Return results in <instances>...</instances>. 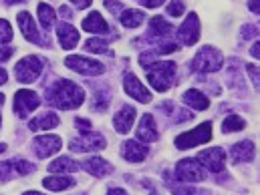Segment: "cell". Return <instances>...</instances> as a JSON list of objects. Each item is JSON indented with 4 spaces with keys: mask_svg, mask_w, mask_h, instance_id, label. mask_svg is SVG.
Wrapping results in <instances>:
<instances>
[{
    "mask_svg": "<svg viewBox=\"0 0 260 195\" xmlns=\"http://www.w3.org/2000/svg\"><path fill=\"white\" fill-rule=\"evenodd\" d=\"M47 101L57 109H77L85 101V93L73 81H59L51 89H47Z\"/></svg>",
    "mask_w": 260,
    "mask_h": 195,
    "instance_id": "obj_1",
    "label": "cell"
},
{
    "mask_svg": "<svg viewBox=\"0 0 260 195\" xmlns=\"http://www.w3.org/2000/svg\"><path fill=\"white\" fill-rule=\"evenodd\" d=\"M143 68H145L149 85L159 93H166L176 81V65L174 63H151Z\"/></svg>",
    "mask_w": 260,
    "mask_h": 195,
    "instance_id": "obj_2",
    "label": "cell"
},
{
    "mask_svg": "<svg viewBox=\"0 0 260 195\" xmlns=\"http://www.w3.org/2000/svg\"><path fill=\"white\" fill-rule=\"evenodd\" d=\"M224 65V55L214 47H202L192 61V70L198 72H216Z\"/></svg>",
    "mask_w": 260,
    "mask_h": 195,
    "instance_id": "obj_3",
    "label": "cell"
},
{
    "mask_svg": "<svg viewBox=\"0 0 260 195\" xmlns=\"http://www.w3.org/2000/svg\"><path fill=\"white\" fill-rule=\"evenodd\" d=\"M212 139V123H202L194 131H186L176 139L178 149H192L198 145H204Z\"/></svg>",
    "mask_w": 260,
    "mask_h": 195,
    "instance_id": "obj_4",
    "label": "cell"
},
{
    "mask_svg": "<svg viewBox=\"0 0 260 195\" xmlns=\"http://www.w3.org/2000/svg\"><path fill=\"white\" fill-rule=\"evenodd\" d=\"M43 72V63L39 57H24L14 66V76L18 83H32Z\"/></svg>",
    "mask_w": 260,
    "mask_h": 195,
    "instance_id": "obj_5",
    "label": "cell"
},
{
    "mask_svg": "<svg viewBox=\"0 0 260 195\" xmlns=\"http://www.w3.org/2000/svg\"><path fill=\"white\" fill-rule=\"evenodd\" d=\"M176 177L184 183H198L206 179V171L194 159H182L176 165Z\"/></svg>",
    "mask_w": 260,
    "mask_h": 195,
    "instance_id": "obj_6",
    "label": "cell"
},
{
    "mask_svg": "<svg viewBox=\"0 0 260 195\" xmlns=\"http://www.w3.org/2000/svg\"><path fill=\"white\" fill-rule=\"evenodd\" d=\"M39 105H41L39 95L32 93V91H28V89H20V91L14 95V113H16L20 119H26Z\"/></svg>",
    "mask_w": 260,
    "mask_h": 195,
    "instance_id": "obj_7",
    "label": "cell"
},
{
    "mask_svg": "<svg viewBox=\"0 0 260 195\" xmlns=\"http://www.w3.org/2000/svg\"><path fill=\"white\" fill-rule=\"evenodd\" d=\"M198 161L202 167H206L212 173H220L226 167V153L222 147H210L198 155Z\"/></svg>",
    "mask_w": 260,
    "mask_h": 195,
    "instance_id": "obj_8",
    "label": "cell"
},
{
    "mask_svg": "<svg viewBox=\"0 0 260 195\" xmlns=\"http://www.w3.org/2000/svg\"><path fill=\"white\" fill-rule=\"evenodd\" d=\"M69 147H71V151H75V153L99 151V149H105V139H103V135L89 131V133H83L81 137L73 139V141L69 143Z\"/></svg>",
    "mask_w": 260,
    "mask_h": 195,
    "instance_id": "obj_9",
    "label": "cell"
},
{
    "mask_svg": "<svg viewBox=\"0 0 260 195\" xmlns=\"http://www.w3.org/2000/svg\"><path fill=\"white\" fill-rule=\"evenodd\" d=\"M65 65L69 68H73L75 72H81V74H87V76H97V74H103L105 72V66L93 59H87V57H77V55H71L65 59Z\"/></svg>",
    "mask_w": 260,
    "mask_h": 195,
    "instance_id": "obj_10",
    "label": "cell"
},
{
    "mask_svg": "<svg viewBox=\"0 0 260 195\" xmlns=\"http://www.w3.org/2000/svg\"><path fill=\"white\" fill-rule=\"evenodd\" d=\"M178 38L186 47H194L196 43H198V38H200V20H198V16H196L194 12L188 14V18L178 28Z\"/></svg>",
    "mask_w": 260,
    "mask_h": 195,
    "instance_id": "obj_11",
    "label": "cell"
},
{
    "mask_svg": "<svg viewBox=\"0 0 260 195\" xmlns=\"http://www.w3.org/2000/svg\"><path fill=\"white\" fill-rule=\"evenodd\" d=\"M61 145H63V141L57 135H43V137H37L32 141V149H35L37 157H41V159L55 155L61 149Z\"/></svg>",
    "mask_w": 260,
    "mask_h": 195,
    "instance_id": "obj_12",
    "label": "cell"
},
{
    "mask_svg": "<svg viewBox=\"0 0 260 195\" xmlns=\"http://www.w3.org/2000/svg\"><path fill=\"white\" fill-rule=\"evenodd\" d=\"M123 89H125V93L129 95L131 99H135L139 103H149L153 99L151 93L143 87V83L131 72H125V76H123Z\"/></svg>",
    "mask_w": 260,
    "mask_h": 195,
    "instance_id": "obj_13",
    "label": "cell"
},
{
    "mask_svg": "<svg viewBox=\"0 0 260 195\" xmlns=\"http://www.w3.org/2000/svg\"><path fill=\"white\" fill-rule=\"evenodd\" d=\"M172 32H174V26L170 22H166L161 16H153L149 20V36H147V43L157 41V47H159V45L168 43V38L172 36Z\"/></svg>",
    "mask_w": 260,
    "mask_h": 195,
    "instance_id": "obj_14",
    "label": "cell"
},
{
    "mask_svg": "<svg viewBox=\"0 0 260 195\" xmlns=\"http://www.w3.org/2000/svg\"><path fill=\"white\" fill-rule=\"evenodd\" d=\"M16 20H18V26H20V30H22V34H24L26 41L37 43V45H49L47 41L41 38L39 30H37V26H35V22H32V16H30L28 12H20V14L16 16Z\"/></svg>",
    "mask_w": 260,
    "mask_h": 195,
    "instance_id": "obj_15",
    "label": "cell"
},
{
    "mask_svg": "<svg viewBox=\"0 0 260 195\" xmlns=\"http://www.w3.org/2000/svg\"><path fill=\"white\" fill-rule=\"evenodd\" d=\"M137 139L143 141V143H153L159 139V133L155 127V121L151 115H143L139 125H137Z\"/></svg>",
    "mask_w": 260,
    "mask_h": 195,
    "instance_id": "obj_16",
    "label": "cell"
},
{
    "mask_svg": "<svg viewBox=\"0 0 260 195\" xmlns=\"http://www.w3.org/2000/svg\"><path fill=\"white\" fill-rule=\"evenodd\" d=\"M121 155H123V159H127L131 163H141L147 157V147L141 145L139 141L129 139V141H125L121 145Z\"/></svg>",
    "mask_w": 260,
    "mask_h": 195,
    "instance_id": "obj_17",
    "label": "cell"
},
{
    "mask_svg": "<svg viewBox=\"0 0 260 195\" xmlns=\"http://www.w3.org/2000/svg\"><path fill=\"white\" fill-rule=\"evenodd\" d=\"M83 169L89 171L93 177H107V175L113 173V165L107 163L101 157H89V159H85L83 161Z\"/></svg>",
    "mask_w": 260,
    "mask_h": 195,
    "instance_id": "obj_18",
    "label": "cell"
},
{
    "mask_svg": "<svg viewBox=\"0 0 260 195\" xmlns=\"http://www.w3.org/2000/svg\"><path fill=\"white\" fill-rule=\"evenodd\" d=\"M254 153H256V149H254L252 141H240V143L232 145V149H230V157L236 163H250L254 159Z\"/></svg>",
    "mask_w": 260,
    "mask_h": 195,
    "instance_id": "obj_19",
    "label": "cell"
},
{
    "mask_svg": "<svg viewBox=\"0 0 260 195\" xmlns=\"http://www.w3.org/2000/svg\"><path fill=\"white\" fill-rule=\"evenodd\" d=\"M57 36H59V43H61V47H63L65 51L75 49L77 43H79V32H77V28L71 26L69 22H61V24L57 26Z\"/></svg>",
    "mask_w": 260,
    "mask_h": 195,
    "instance_id": "obj_20",
    "label": "cell"
},
{
    "mask_svg": "<svg viewBox=\"0 0 260 195\" xmlns=\"http://www.w3.org/2000/svg\"><path fill=\"white\" fill-rule=\"evenodd\" d=\"M133 121H135V109L129 107V105H125V107H121V111L113 117V127L117 133H129L131 125H133Z\"/></svg>",
    "mask_w": 260,
    "mask_h": 195,
    "instance_id": "obj_21",
    "label": "cell"
},
{
    "mask_svg": "<svg viewBox=\"0 0 260 195\" xmlns=\"http://www.w3.org/2000/svg\"><path fill=\"white\" fill-rule=\"evenodd\" d=\"M83 30L93 32V34H105L109 32V26L99 12H91L87 18H83Z\"/></svg>",
    "mask_w": 260,
    "mask_h": 195,
    "instance_id": "obj_22",
    "label": "cell"
},
{
    "mask_svg": "<svg viewBox=\"0 0 260 195\" xmlns=\"http://www.w3.org/2000/svg\"><path fill=\"white\" fill-rule=\"evenodd\" d=\"M182 99H184V103H186V105H190V107L196 109V111H204V109H208V107H210V99H208L206 95H202L198 89H190V91H186Z\"/></svg>",
    "mask_w": 260,
    "mask_h": 195,
    "instance_id": "obj_23",
    "label": "cell"
},
{
    "mask_svg": "<svg viewBox=\"0 0 260 195\" xmlns=\"http://www.w3.org/2000/svg\"><path fill=\"white\" fill-rule=\"evenodd\" d=\"M59 125V117L55 113H45V115H39L37 119H32L28 123V129L30 131H47V129H55Z\"/></svg>",
    "mask_w": 260,
    "mask_h": 195,
    "instance_id": "obj_24",
    "label": "cell"
},
{
    "mask_svg": "<svg viewBox=\"0 0 260 195\" xmlns=\"http://www.w3.org/2000/svg\"><path fill=\"white\" fill-rule=\"evenodd\" d=\"M79 167L81 165L77 161H73L71 157H59L53 163H49L51 173H73V171H79Z\"/></svg>",
    "mask_w": 260,
    "mask_h": 195,
    "instance_id": "obj_25",
    "label": "cell"
},
{
    "mask_svg": "<svg viewBox=\"0 0 260 195\" xmlns=\"http://www.w3.org/2000/svg\"><path fill=\"white\" fill-rule=\"evenodd\" d=\"M43 185L51 191H65L71 189L75 185V179L73 177H67V175H59V177H47L43 179Z\"/></svg>",
    "mask_w": 260,
    "mask_h": 195,
    "instance_id": "obj_26",
    "label": "cell"
},
{
    "mask_svg": "<svg viewBox=\"0 0 260 195\" xmlns=\"http://www.w3.org/2000/svg\"><path fill=\"white\" fill-rule=\"evenodd\" d=\"M143 20H145V14L141 12V10H123L121 12V24L123 26H127V28H137L139 24H143Z\"/></svg>",
    "mask_w": 260,
    "mask_h": 195,
    "instance_id": "obj_27",
    "label": "cell"
},
{
    "mask_svg": "<svg viewBox=\"0 0 260 195\" xmlns=\"http://www.w3.org/2000/svg\"><path fill=\"white\" fill-rule=\"evenodd\" d=\"M37 12H39V20H41V24H43V28H51L53 24H55V10L49 6V4H45V2H41L39 4V8H37Z\"/></svg>",
    "mask_w": 260,
    "mask_h": 195,
    "instance_id": "obj_28",
    "label": "cell"
},
{
    "mask_svg": "<svg viewBox=\"0 0 260 195\" xmlns=\"http://www.w3.org/2000/svg\"><path fill=\"white\" fill-rule=\"evenodd\" d=\"M244 127H246V123H244V119L238 117V115H228V117L224 119V123H222V131H224V133H236V131H242Z\"/></svg>",
    "mask_w": 260,
    "mask_h": 195,
    "instance_id": "obj_29",
    "label": "cell"
},
{
    "mask_svg": "<svg viewBox=\"0 0 260 195\" xmlns=\"http://www.w3.org/2000/svg\"><path fill=\"white\" fill-rule=\"evenodd\" d=\"M85 49H87L89 53L103 55V53H107V51H109V45H107V41H105V38H91V41H87V43H85Z\"/></svg>",
    "mask_w": 260,
    "mask_h": 195,
    "instance_id": "obj_30",
    "label": "cell"
},
{
    "mask_svg": "<svg viewBox=\"0 0 260 195\" xmlns=\"http://www.w3.org/2000/svg\"><path fill=\"white\" fill-rule=\"evenodd\" d=\"M172 193L176 195H210L206 189H194V187H182V185H170Z\"/></svg>",
    "mask_w": 260,
    "mask_h": 195,
    "instance_id": "obj_31",
    "label": "cell"
},
{
    "mask_svg": "<svg viewBox=\"0 0 260 195\" xmlns=\"http://www.w3.org/2000/svg\"><path fill=\"white\" fill-rule=\"evenodd\" d=\"M12 169L16 173H20V175H28L30 171H35V165L24 161V159H18V161H12Z\"/></svg>",
    "mask_w": 260,
    "mask_h": 195,
    "instance_id": "obj_32",
    "label": "cell"
},
{
    "mask_svg": "<svg viewBox=\"0 0 260 195\" xmlns=\"http://www.w3.org/2000/svg\"><path fill=\"white\" fill-rule=\"evenodd\" d=\"M10 41H12V28L8 20L0 18V43H10Z\"/></svg>",
    "mask_w": 260,
    "mask_h": 195,
    "instance_id": "obj_33",
    "label": "cell"
},
{
    "mask_svg": "<svg viewBox=\"0 0 260 195\" xmlns=\"http://www.w3.org/2000/svg\"><path fill=\"white\" fill-rule=\"evenodd\" d=\"M168 14L170 16H182L184 14V2L182 0H172L168 4Z\"/></svg>",
    "mask_w": 260,
    "mask_h": 195,
    "instance_id": "obj_34",
    "label": "cell"
},
{
    "mask_svg": "<svg viewBox=\"0 0 260 195\" xmlns=\"http://www.w3.org/2000/svg\"><path fill=\"white\" fill-rule=\"evenodd\" d=\"M194 115L190 113V111H186V109H178V113H176V123H184V121H190Z\"/></svg>",
    "mask_w": 260,
    "mask_h": 195,
    "instance_id": "obj_35",
    "label": "cell"
},
{
    "mask_svg": "<svg viewBox=\"0 0 260 195\" xmlns=\"http://www.w3.org/2000/svg\"><path fill=\"white\" fill-rule=\"evenodd\" d=\"M246 70H248V74H250V79H252V85L258 89L260 79H258V70H256V66H254V65H246Z\"/></svg>",
    "mask_w": 260,
    "mask_h": 195,
    "instance_id": "obj_36",
    "label": "cell"
},
{
    "mask_svg": "<svg viewBox=\"0 0 260 195\" xmlns=\"http://www.w3.org/2000/svg\"><path fill=\"white\" fill-rule=\"evenodd\" d=\"M105 8L109 12H113V14H117L121 10V2H117V0H105Z\"/></svg>",
    "mask_w": 260,
    "mask_h": 195,
    "instance_id": "obj_37",
    "label": "cell"
},
{
    "mask_svg": "<svg viewBox=\"0 0 260 195\" xmlns=\"http://www.w3.org/2000/svg\"><path fill=\"white\" fill-rule=\"evenodd\" d=\"M12 53H14V49H10V47H0V63L8 61V59L12 57Z\"/></svg>",
    "mask_w": 260,
    "mask_h": 195,
    "instance_id": "obj_38",
    "label": "cell"
},
{
    "mask_svg": "<svg viewBox=\"0 0 260 195\" xmlns=\"http://www.w3.org/2000/svg\"><path fill=\"white\" fill-rule=\"evenodd\" d=\"M256 32H258L256 26H244V28H242V36H244V38H252Z\"/></svg>",
    "mask_w": 260,
    "mask_h": 195,
    "instance_id": "obj_39",
    "label": "cell"
},
{
    "mask_svg": "<svg viewBox=\"0 0 260 195\" xmlns=\"http://www.w3.org/2000/svg\"><path fill=\"white\" fill-rule=\"evenodd\" d=\"M145 8H157V6H161V2H166V0H139Z\"/></svg>",
    "mask_w": 260,
    "mask_h": 195,
    "instance_id": "obj_40",
    "label": "cell"
},
{
    "mask_svg": "<svg viewBox=\"0 0 260 195\" xmlns=\"http://www.w3.org/2000/svg\"><path fill=\"white\" fill-rule=\"evenodd\" d=\"M75 123H77V127H79V129H85L83 133H89V131H91V123H89V121H85V119H77Z\"/></svg>",
    "mask_w": 260,
    "mask_h": 195,
    "instance_id": "obj_41",
    "label": "cell"
},
{
    "mask_svg": "<svg viewBox=\"0 0 260 195\" xmlns=\"http://www.w3.org/2000/svg\"><path fill=\"white\" fill-rule=\"evenodd\" d=\"M248 8L254 12V14H258L260 12V4H258V0H248Z\"/></svg>",
    "mask_w": 260,
    "mask_h": 195,
    "instance_id": "obj_42",
    "label": "cell"
},
{
    "mask_svg": "<svg viewBox=\"0 0 260 195\" xmlns=\"http://www.w3.org/2000/svg\"><path fill=\"white\" fill-rule=\"evenodd\" d=\"M71 2H73L77 8H87V6H89L93 0H71Z\"/></svg>",
    "mask_w": 260,
    "mask_h": 195,
    "instance_id": "obj_43",
    "label": "cell"
},
{
    "mask_svg": "<svg viewBox=\"0 0 260 195\" xmlns=\"http://www.w3.org/2000/svg\"><path fill=\"white\" fill-rule=\"evenodd\" d=\"M250 55H252L254 59H258V57H260V43H254V45H252V49H250Z\"/></svg>",
    "mask_w": 260,
    "mask_h": 195,
    "instance_id": "obj_44",
    "label": "cell"
},
{
    "mask_svg": "<svg viewBox=\"0 0 260 195\" xmlns=\"http://www.w3.org/2000/svg\"><path fill=\"white\" fill-rule=\"evenodd\" d=\"M107 195H127V191H123V189L115 187V189H109V193H107Z\"/></svg>",
    "mask_w": 260,
    "mask_h": 195,
    "instance_id": "obj_45",
    "label": "cell"
},
{
    "mask_svg": "<svg viewBox=\"0 0 260 195\" xmlns=\"http://www.w3.org/2000/svg\"><path fill=\"white\" fill-rule=\"evenodd\" d=\"M6 79H8L6 70H4V68H0V85H4V83H6Z\"/></svg>",
    "mask_w": 260,
    "mask_h": 195,
    "instance_id": "obj_46",
    "label": "cell"
},
{
    "mask_svg": "<svg viewBox=\"0 0 260 195\" xmlns=\"http://www.w3.org/2000/svg\"><path fill=\"white\" fill-rule=\"evenodd\" d=\"M8 4H20V2H26V0H6Z\"/></svg>",
    "mask_w": 260,
    "mask_h": 195,
    "instance_id": "obj_47",
    "label": "cell"
},
{
    "mask_svg": "<svg viewBox=\"0 0 260 195\" xmlns=\"http://www.w3.org/2000/svg\"><path fill=\"white\" fill-rule=\"evenodd\" d=\"M24 195H43V193H39V191H26Z\"/></svg>",
    "mask_w": 260,
    "mask_h": 195,
    "instance_id": "obj_48",
    "label": "cell"
},
{
    "mask_svg": "<svg viewBox=\"0 0 260 195\" xmlns=\"http://www.w3.org/2000/svg\"><path fill=\"white\" fill-rule=\"evenodd\" d=\"M4 149H6V145H4V143H0V153H2Z\"/></svg>",
    "mask_w": 260,
    "mask_h": 195,
    "instance_id": "obj_49",
    "label": "cell"
},
{
    "mask_svg": "<svg viewBox=\"0 0 260 195\" xmlns=\"http://www.w3.org/2000/svg\"><path fill=\"white\" fill-rule=\"evenodd\" d=\"M2 105H4V97L0 95V107H2Z\"/></svg>",
    "mask_w": 260,
    "mask_h": 195,
    "instance_id": "obj_50",
    "label": "cell"
}]
</instances>
